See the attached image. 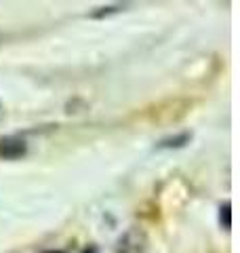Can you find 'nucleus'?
Masks as SVG:
<instances>
[{
    "instance_id": "nucleus-6",
    "label": "nucleus",
    "mask_w": 240,
    "mask_h": 253,
    "mask_svg": "<svg viewBox=\"0 0 240 253\" xmlns=\"http://www.w3.org/2000/svg\"><path fill=\"white\" fill-rule=\"evenodd\" d=\"M82 253H99V251H97V247H93V245H91V247H86Z\"/></svg>"
},
{
    "instance_id": "nucleus-3",
    "label": "nucleus",
    "mask_w": 240,
    "mask_h": 253,
    "mask_svg": "<svg viewBox=\"0 0 240 253\" xmlns=\"http://www.w3.org/2000/svg\"><path fill=\"white\" fill-rule=\"evenodd\" d=\"M192 131H181L177 135H169V137H162L156 141V148L158 150H179V148H186L190 141H192Z\"/></svg>"
},
{
    "instance_id": "nucleus-8",
    "label": "nucleus",
    "mask_w": 240,
    "mask_h": 253,
    "mask_svg": "<svg viewBox=\"0 0 240 253\" xmlns=\"http://www.w3.org/2000/svg\"><path fill=\"white\" fill-rule=\"evenodd\" d=\"M0 110H2V106H0Z\"/></svg>"
},
{
    "instance_id": "nucleus-1",
    "label": "nucleus",
    "mask_w": 240,
    "mask_h": 253,
    "mask_svg": "<svg viewBox=\"0 0 240 253\" xmlns=\"http://www.w3.org/2000/svg\"><path fill=\"white\" fill-rule=\"evenodd\" d=\"M148 236L139 228H129L116 243V253H146Z\"/></svg>"
},
{
    "instance_id": "nucleus-4",
    "label": "nucleus",
    "mask_w": 240,
    "mask_h": 253,
    "mask_svg": "<svg viewBox=\"0 0 240 253\" xmlns=\"http://www.w3.org/2000/svg\"><path fill=\"white\" fill-rule=\"evenodd\" d=\"M129 4H124V2H116V4H106V6H99V9H95L89 17L91 19H103V17H110V15H114V13H120V11H124Z\"/></svg>"
},
{
    "instance_id": "nucleus-2",
    "label": "nucleus",
    "mask_w": 240,
    "mask_h": 253,
    "mask_svg": "<svg viewBox=\"0 0 240 253\" xmlns=\"http://www.w3.org/2000/svg\"><path fill=\"white\" fill-rule=\"evenodd\" d=\"M28 154V141L17 135L0 137V158L2 161H17Z\"/></svg>"
},
{
    "instance_id": "nucleus-5",
    "label": "nucleus",
    "mask_w": 240,
    "mask_h": 253,
    "mask_svg": "<svg viewBox=\"0 0 240 253\" xmlns=\"http://www.w3.org/2000/svg\"><path fill=\"white\" fill-rule=\"evenodd\" d=\"M219 226L223 230H230L232 228V203L230 201H226L219 207Z\"/></svg>"
},
{
    "instance_id": "nucleus-7",
    "label": "nucleus",
    "mask_w": 240,
    "mask_h": 253,
    "mask_svg": "<svg viewBox=\"0 0 240 253\" xmlns=\"http://www.w3.org/2000/svg\"><path fill=\"white\" fill-rule=\"evenodd\" d=\"M44 253H63V251H57V249H53V251H44Z\"/></svg>"
}]
</instances>
